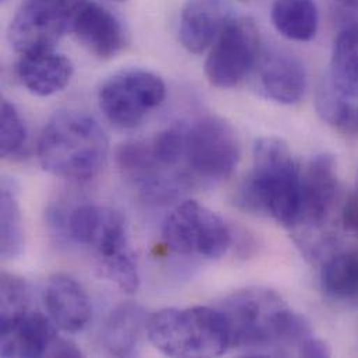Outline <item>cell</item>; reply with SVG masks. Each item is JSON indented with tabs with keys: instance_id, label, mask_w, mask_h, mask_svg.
Instances as JSON below:
<instances>
[{
	"instance_id": "cell-8",
	"label": "cell",
	"mask_w": 358,
	"mask_h": 358,
	"mask_svg": "<svg viewBox=\"0 0 358 358\" xmlns=\"http://www.w3.org/2000/svg\"><path fill=\"white\" fill-rule=\"evenodd\" d=\"M87 0H22L8 27V41L21 55L52 50L73 27Z\"/></svg>"
},
{
	"instance_id": "cell-5",
	"label": "cell",
	"mask_w": 358,
	"mask_h": 358,
	"mask_svg": "<svg viewBox=\"0 0 358 358\" xmlns=\"http://www.w3.org/2000/svg\"><path fill=\"white\" fill-rule=\"evenodd\" d=\"M151 343L171 357H219L230 348V331L220 310L168 308L147 321Z\"/></svg>"
},
{
	"instance_id": "cell-27",
	"label": "cell",
	"mask_w": 358,
	"mask_h": 358,
	"mask_svg": "<svg viewBox=\"0 0 358 358\" xmlns=\"http://www.w3.org/2000/svg\"><path fill=\"white\" fill-rule=\"evenodd\" d=\"M342 220L346 230L358 234V189L346 201L342 212Z\"/></svg>"
},
{
	"instance_id": "cell-17",
	"label": "cell",
	"mask_w": 358,
	"mask_h": 358,
	"mask_svg": "<svg viewBox=\"0 0 358 358\" xmlns=\"http://www.w3.org/2000/svg\"><path fill=\"white\" fill-rule=\"evenodd\" d=\"M21 84L34 95L49 96L60 92L71 80L73 64L64 55L43 50L22 55L17 64Z\"/></svg>"
},
{
	"instance_id": "cell-26",
	"label": "cell",
	"mask_w": 358,
	"mask_h": 358,
	"mask_svg": "<svg viewBox=\"0 0 358 358\" xmlns=\"http://www.w3.org/2000/svg\"><path fill=\"white\" fill-rule=\"evenodd\" d=\"M331 348L324 341L314 336L308 338L299 350V356L301 357L327 358L331 357Z\"/></svg>"
},
{
	"instance_id": "cell-11",
	"label": "cell",
	"mask_w": 358,
	"mask_h": 358,
	"mask_svg": "<svg viewBox=\"0 0 358 358\" xmlns=\"http://www.w3.org/2000/svg\"><path fill=\"white\" fill-rule=\"evenodd\" d=\"M336 161L329 154L315 155L301 173V196L297 217L290 229L297 231L300 244L325 226L338 198Z\"/></svg>"
},
{
	"instance_id": "cell-15",
	"label": "cell",
	"mask_w": 358,
	"mask_h": 358,
	"mask_svg": "<svg viewBox=\"0 0 358 358\" xmlns=\"http://www.w3.org/2000/svg\"><path fill=\"white\" fill-rule=\"evenodd\" d=\"M229 0H188L180 17V41L191 53H202L233 20Z\"/></svg>"
},
{
	"instance_id": "cell-24",
	"label": "cell",
	"mask_w": 358,
	"mask_h": 358,
	"mask_svg": "<svg viewBox=\"0 0 358 358\" xmlns=\"http://www.w3.org/2000/svg\"><path fill=\"white\" fill-rule=\"evenodd\" d=\"M27 140L25 124L14 108L7 101L1 102V126H0V151L1 157L7 158L17 155Z\"/></svg>"
},
{
	"instance_id": "cell-6",
	"label": "cell",
	"mask_w": 358,
	"mask_h": 358,
	"mask_svg": "<svg viewBox=\"0 0 358 358\" xmlns=\"http://www.w3.org/2000/svg\"><path fill=\"white\" fill-rule=\"evenodd\" d=\"M240 161L234 129L217 116H202L185 124L184 178L205 182L227 179Z\"/></svg>"
},
{
	"instance_id": "cell-13",
	"label": "cell",
	"mask_w": 358,
	"mask_h": 358,
	"mask_svg": "<svg viewBox=\"0 0 358 358\" xmlns=\"http://www.w3.org/2000/svg\"><path fill=\"white\" fill-rule=\"evenodd\" d=\"M57 339L52 320L39 311L25 314L0 324L1 357H48Z\"/></svg>"
},
{
	"instance_id": "cell-18",
	"label": "cell",
	"mask_w": 358,
	"mask_h": 358,
	"mask_svg": "<svg viewBox=\"0 0 358 358\" xmlns=\"http://www.w3.org/2000/svg\"><path fill=\"white\" fill-rule=\"evenodd\" d=\"M144 310L134 304L126 303L115 308L108 317L102 329V346L115 357L133 356L144 328H147Z\"/></svg>"
},
{
	"instance_id": "cell-23",
	"label": "cell",
	"mask_w": 358,
	"mask_h": 358,
	"mask_svg": "<svg viewBox=\"0 0 358 358\" xmlns=\"http://www.w3.org/2000/svg\"><path fill=\"white\" fill-rule=\"evenodd\" d=\"M317 108L322 119L332 126L346 130L353 129L356 124L358 126V110L349 102V98L342 95L329 80L320 87Z\"/></svg>"
},
{
	"instance_id": "cell-25",
	"label": "cell",
	"mask_w": 358,
	"mask_h": 358,
	"mask_svg": "<svg viewBox=\"0 0 358 358\" xmlns=\"http://www.w3.org/2000/svg\"><path fill=\"white\" fill-rule=\"evenodd\" d=\"M29 308V292L25 282L14 275H1V322L11 321Z\"/></svg>"
},
{
	"instance_id": "cell-30",
	"label": "cell",
	"mask_w": 358,
	"mask_h": 358,
	"mask_svg": "<svg viewBox=\"0 0 358 358\" xmlns=\"http://www.w3.org/2000/svg\"><path fill=\"white\" fill-rule=\"evenodd\" d=\"M357 119H358V113H357Z\"/></svg>"
},
{
	"instance_id": "cell-29",
	"label": "cell",
	"mask_w": 358,
	"mask_h": 358,
	"mask_svg": "<svg viewBox=\"0 0 358 358\" xmlns=\"http://www.w3.org/2000/svg\"><path fill=\"white\" fill-rule=\"evenodd\" d=\"M338 1H341L343 6L358 8V0H338Z\"/></svg>"
},
{
	"instance_id": "cell-16",
	"label": "cell",
	"mask_w": 358,
	"mask_h": 358,
	"mask_svg": "<svg viewBox=\"0 0 358 358\" xmlns=\"http://www.w3.org/2000/svg\"><path fill=\"white\" fill-rule=\"evenodd\" d=\"M71 29L77 39L101 59L113 57L126 43V34L120 20L112 11L94 1H85L76 15Z\"/></svg>"
},
{
	"instance_id": "cell-12",
	"label": "cell",
	"mask_w": 358,
	"mask_h": 358,
	"mask_svg": "<svg viewBox=\"0 0 358 358\" xmlns=\"http://www.w3.org/2000/svg\"><path fill=\"white\" fill-rule=\"evenodd\" d=\"M255 85L262 96L282 105L300 102L307 90V73L299 57L271 46L254 67Z\"/></svg>"
},
{
	"instance_id": "cell-31",
	"label": "cell",
	"mask_w": 358,
	"mask_h": 358,
	"mask_svg": "<svg viewBox=\"0 0 358 358\" xmlns=\"http://www.w3.org/2000/svg\"><path fill=\"white\" fill-rule=\"evenodd\" d=\"M357 189H358V187H357Z\"/></svg>"
},
{
	"instance_id": "cell-21",
	"label": "cell",
	"mask_w": 358,
	"mask_h": 358,
	"mask_svg": "<svg viewBox=\"0 0 358 358\" xmlns=\"http://www.w3.org/2000/svg\"><path fill=\"white\" fill-rule=\"evenodd\" d=\"M321 280L324 290L335 299L358 297V251L329 258L322 268Z\"/></svg>"
},
{
	"instance_id": "cell-2",
	"label": "cell",
	"mask_w": 358,
	"mask_h": 358,
	"mask_svg": "<svg viewBox=\"0 0 358 358\" xmlns=\"http://www.w3.org/2000/svg\"><path fill=\"white\" fill-rule=\"evenodd\" d=\"M108 151V137L98 122L77 110L56 112L46 123L38 144V158L46 172L76 181L98 176Z\"/></svg>"
},
{
	"instance_id": "cell-14",
	"label": "cell",
	"mask_w": 358,
	"mask_h": 358,
	"mask_svg": "<svg viewBox=\"0 0 358 358\" xmlns=\"http://www.w3.org/2000/svg\"><path fill=\"white\" fill-rule=\"evenodd\" d=\"M43 301L52 322L67 334L81 332L91 320L90 297L84 287L69 275L57 273L49 278Z\"/></svg>"
},
{
	"instance_id": "cell-1",
	"label": "cell",
	"mask_w": 358,
	"mask_h": 358,
	"mask_svg": "<svg viewBox=\"0 0 358 358\" xmlns=\"http://www.w3.org/2000/svg\"><path fill=\"white\" fill-rule=\"evenodd\" d=\"M229 325L230 348L244 356H287L313 336L310 322L269 289L240 290L219 308Z\"/></svg>"
},
{
	"instance_id": "cell-10",
	"label": "cell",
	"mask_w": 358,
	"mask_h": 358,
	"mask_svg": "<svg viewBox=\"0 0 358 358\" xmlns=\"http://www.w3.org/2000/svg\"><path fill=\"white\" fill-rule=\"evenodd\" d=\"M259 57V32L250 17L233 18L215 41L205 62L208 81L217 88L238 85Z\"/></svg>"
},
{
	"instance_id": "cell-7",
	"label": "cell",
	"mask_w": 358,
	"mask_h": 358,
	"mask_svg": "<svg viewBox=\"0 0 358 358\" xmlns=\"http://www.w3.org/2000/svg\"><path fill=\"white\" fill-rule=\"evenodd\" d=\"M166 87L161 77L145 70H126L108 78L99 90V108L119 129L138 126L162 105Z\"/></svg>"
},
{
	"instance_id": "cell-22",
	"label": "cell",
	"mask_w": 358,
	"mask_h": 358,
	"mask_svg": "<svg viewBox=\"0 0 358 358\" xmlns=\"http://www.w3.org/2000/svg\"><path fill=\"white\" fill-rule=\"evenodd\" d=\"M24 245L22 220L14 192L4 184L0 196V251L6 259L21 255Z\"/></svg>"
},
{
	"instance_id": "cell-9",
	"label": "cell",
	"mask_w": 358,
	"mask_h": 358,
	"mask_svg": "<svg viewBox=\"0 0 358 358\" xmlns=\"http://www.w3.org/2000/svg\"><path fill=\"white\" fill-rule=\"evenodd\" d=\"M165 244L176 254L209 259L223 257L230 245V231L220 216L196 201H185L165 220Z\"/></svg>"
},
{
	"instance_id": "cell-20",
	"label": "cell",
	"mask_w": 358,
	"mask_h": 358,
	"mask_svg": "<svg viewBox=\"0 0 358 358\" xmlns=\"http://www.w3.org/2000/svg\"><path fill=\"white\" fill-rule=\"evenodd\" d=\"M329 81L346 98L358 99V24L345 28L338 35Z\"/></svg>"
},
{
	"instance_id": "cell-28",
	"label": "cell",
	"mask_w": 358,
	"mask_h": 358,
	"mask_svg": "<svg viewBox=\"0 0 358 358\" xmlns=\"http://www.w3.org/2000/svg\"><path fill=\"white\" fill-rule=\"evenodd\" d=\"M48 357H81V352L73 343L57 338L53 342Z\"/></svg>"
},
{
	"instance_id": "cell-4",
	"label": "cell",
	"mask_w": 358,
	"mask_h": 358,
	"mask_svg": "<svg viewBox=\"0 0 358 358\" xmlns=\"http://www.w3.org/2000/svg\"><path fill=\"white\" fill-rule=\"evenodd\" d=\"M70 237L94 251L96 269L102 278L124 293H134L140 285L138 268L129 244L123 215L112 208L83 205L67 222Z\"/></svg>"
},
{
	"instance_id": "cell-19",
	"label": "cell",
	"mask_w": 358,
	"mask_h": 358,
	"mask_svg": "<svg viewBox=\"0 0 358 358\" xmlns=\"http://www.w3.org/2000/svg\"><path fill=\"white\" fill-rule=\"evenodd\" d=\"M272 22L287 39L308 42L318 31V8L314 0H275Z\"/></svg>"
},
{
	"instance_id": "cell-3",
	"label": "cell",
	"mask_w": 358,
	"mask_h": 358,
	"mask_svg": "<svg viewBox=\"0 0 358 358\" xmlns=\"http://www.w3.org/2000/svg\"><path fill=\"white\" fill-rule=\"evenodd\" d=\"M252 155V171L240 187L237 203L292 227L300 206L301 172L290 148L280 138L265 137L255 143Z\"/></svg>"
}]
</instances>
